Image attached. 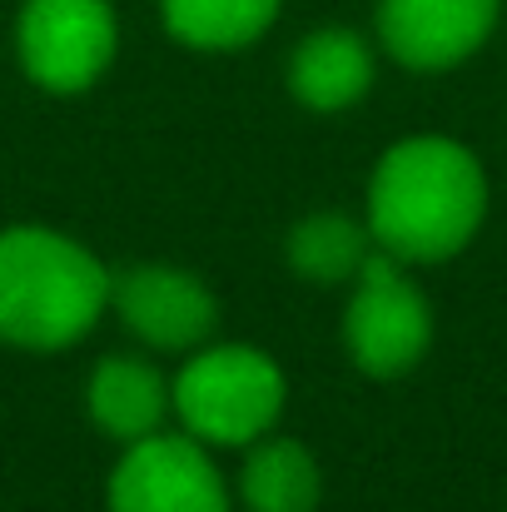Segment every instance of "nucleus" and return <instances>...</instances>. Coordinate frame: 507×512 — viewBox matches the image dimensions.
<instances>
[{"instance_id": "20e7f679", "label": "nucleus", "mask_w": 507, "mask_h": 512, "mask_svg": "<svg viewBox=\"0 0 507 512\" xmlns=\"http://www.w3.org/2000/svg\"><path fill=\"white\" fill-rule=\"evenodd\" d=\"M433 343V309L423 289L408 279V269L373 249L353 279L348 309H343V353L368 378H403L423 363Z\"/></svg>"}, {"instance_id": "39448f33", "label": "nucleus", "mask_w": 507, "mask_h": 512, "mask_svg": "<svg viewBox=\"0 0 507 512\" xmlns=\"http://www.w3.org/2000/svg\"><path fill=\"white\" fill-rule=\"evenodd\" d=\"M120 50L110 0H25L15 15V55L30 85L50 95L90 90Z\"/></svg>"}, {"instance_id": "9b49d317", "label": "nucleus", "mask_w": 507, "mask_h": 512, "mask_svg": "<svg viewBox=\"0 0 507 512\" xmlns=\"http://www.w3.org/2000/svg\"><path fill=\"white\" fill-rule=\"evenodd\" d=\"M324 473L309 443L264 433L239 463V503L249 512H319Z\"/></svg>"}, {"instance_id": "1a4fd4ad", "label": "nucleus", "mask_w": 507, "mask_h": 512, "mask_svg": "<svg viewBox=\"0 0 507 512\" xmlns=\"http://www.w3.org/2000/svg\"><path fill=\"white\" fill-rule=\"evenodd\" d=\"M85 408H90V423H95L105 438H115V443L130 448V443H140V438L165 433V418L174 413V403H169V378L150 358L105 353V358L90 368Z\"/></svg>"}, {"instance_id": "9d476101", "label": "nucleus", "mask_w": 507, "mask_h": 512, "mask_svg": "<svg viewBox=\"0 0 507 512\" xmlns=\"http://www.w3.org/2000/svg\"><path fill=\"white\" fill-rule=\"evenodd\" d=\"M373 50L348 25L309 30L289 55V95L314 115H343L373 90Z\"/></svg>"}, {"instance_id": "f8f14e48", "label": "nucleus", "mask_w": 507, "mask_h": 512, "mask_svg": "<svg viewBox=\"0 0 507 512\" xmlns=\"http://www.w3.org/2000/svg\"><path fill=\"white\" fill-rule=\"evenodd\" d=\"M368 254H373L368 224L343 214V209L304 214L284 239V259L304 284H353Z\"/></svg>"}, {"instance_id": "7ed1b4c3", "label": "nucleus", "mask_w": 507, "mask_h": 512, "mask_svg": "<svg viewBox=\"0 0 507 512\" xmlns=\"http://www.w3.org/2000/svg\"><path fill=\"white\" fill-rule=\"evenodd\" d=\"M169 403L204 448H249L284 418L289 378L254 343H204L169 378Z\"/></svg>"}, {"instance_id": "0eeeda50", "label": "nucleus", "mask_w": 507, "mask_h": 512, "mask_svg": "<svg viewBox=\"0 0 507 512\" xmlns=\"http://www.w3.org/2000/svg\"><path fill=\"white\" fill-rule=\"evenodd\" d=\"M110 309L155 353H194L219 329L214 289L174 264H130L110 279Z\"/></svg>"}, {"instance_id": "6e6552de", "label": "nucleus", "mask_w": 507, "mask_h": 512, "mask_svg": "<svg viewBox=\"0 0 507 512\" xmlns=\"http://www.w3.org/2000/svg\"><path fill=\"white\" fill-rule=\"evenodd\" d=\"M498 10L503 0H378V40L403 70L443 75L488 45Z\"/></svg>"}, {"instance_id": "ddd939ff", "label": "nucleus", "mask_w": 507, "mask_h": 512, "mask_svg": "<svg viewBox=\"0 0 507 512\" xmlns=\"http://www.w3.org/2000/svg\"><path fill=\"white\" fill-rule=\"evenodd\" d=\"M284 0H160L165 30L189 50H244L269 35Z\"/></svg>"}, {"instance_id": "423d86ee", "label": "nucleus", "mask_w": 507, "mask_h": 512, "mask_svg": "<svg viewBox=\"0 0 507 512\" xmlns=\"http://www.w3.org/2000/svg\"><path fill=\"white\" fill-rule=\"evenodd\" d=\"M105 512H234V498L209 448L179 428L125 448L105 483Z\"/></svg>"}, {"instance_id": "f257e3e1", "label": "nucleus", "mask_w": 507, "mask_h": 512, "mask_svg": "<svg viewBox=\"0 0 507 512\" xmlns=\"http://www.w3.org/2000/svg\"><path fill=\"white\" fill-rule=\"evenodd\" d=\"M488 214V174L453 135H408L368 174L363 224L398 264H443L473 244Z\"/></svg>"}, {"instance_id": "f03ea898", "label": "nucleus", "mask_w": 507, "mask_h": 512, "mask_svg": "<svg viewBox=\"0 0 507 512\" xmlns=\"http://www.w3.org/2000/svg\"><path fill=\"white\" fill-rule=\"evenodd\" d=\"M110 269L80 239L45 224L0 229V343L65 353L110 309Z\"/></svg>"}]
</instances>
